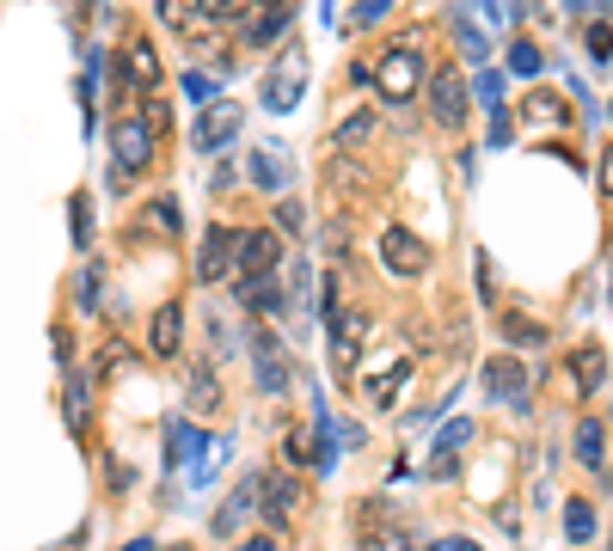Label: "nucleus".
Returning a JSON list of instances; mask_svg holds the SVG:
<instances>
[{"mask_svg":"<svg viewBox=\"0 0 613 551\" xmlns=\"http://www.w3.org/2000/svg\"><path fill=\"white\" fill-rule=\"evenodd\" d=\"M282 263V239L270 227H246L233 233V276H270Z\"/></svg>","mask_w":613,"mask_h":551,"instance_id":"obj_2","label":"nucleus"},{"mask_svg":"<svg viewBox=\"0 0 613 551\" xmlns=\"http://www.w3.org/2000/svg\"><path fill=\"white\" fill-rule=\"evenodd\" d=\"M74 239H81V246L93 239V215H86V197H74Z\"/></svg>","mask_w":613,"mask_h":551,"instance_id":"obj_38","label":"nucleus"},{"mask_svg":"<svg viewBox=\"0 0 613 551\" xmlns=\"http://www.w3.org/2000/svg\"><path fill=\"white\" fill-rule=\"evenodd\" d=\"M233 276V227H209L202 233V251H197V282H227Z\"/></svg>","mask_w":613,"mask_h":551,"instance_id":"obj_9","label":"nucleus"},{"mask_svg":"<svg viewBox=\"0 0 613 551\" xmlns=\"http://www.w3.org/2000/svg\"><path fill=\"white\" fill-rule=\"evenodd\" d=\"M185 393H190V405H197V417H209V410L221 405V386H215V367H190Z\"/></svg>","mask_w":613,"mask_h":551,"instance_id":"obj_23","label":"nucleus"},{"mask_svg":"<svg viewBox=\"0 0 613 551\" xmlns=\"http://www.w3.org/2000/svg\"><path fill=\"white\" fill-rule=\"evenodd\" d=\"M301 86H306V55L301 50H282L277 67L264 74V105L270 111H294V105H301Z\"/></svg>","mask_w":613,"mask_h":551,"instance_id":"obj_3","label":"nucleus"},{"mask_svg":"<svg viewBox=\"0 0 613 551\" xmlns=\"http://www.w3.org/2000/svg\"><path fill=\"white\" fill-rule=\"evenodd\" d=\"M154 13H160V25L166 31H178V38H197L202 43V0H154Z\"/></svg>","mask_w":613,"mask_h":551,"instance_id":"obj_15","label":"nucleus"},{"mask_svg":"<svg viewBox=\"0 0 613 551\" xmlns=\"http://www.w3.org/2000/svg\"><path fill=\"white\" fill-rule=\"evenodd\" d=\"M479 105H485V111L503 105V74H497V67H485V74H479Z\"/></svg>","mask_w":613,"mask_h":551,"instance_id":"obj_31","label":"nucleus"},{"mask_svg":"<svg viewBox=\"0 0 613 551\" xmlns=\"http://www.w3.org/2000/svg\"><path fill=\"white\" fill-rule=\"evenodd\" d=\"M576 459H583V466H595V472H607V423H601V417L576 423Z\"/></svg>","mask_w":613,"mask_h":551,"instance_id":"obj_19","label":"nucleus"},{"mask_svg":"<svg viewBox=\"0 0 613 551\" xmlns=\"http://www.w3.org/2000/svg\"><path fill=\"white\" fill-rule=\"evenodd\" d=\"M282 459H289V466H313V441H306V429H282Z\"/></svg>","mask_w":613,"mask_h":551,"instance_id":"obj_30","label":"nucleus"},{"mask_svg":"<svg viewBox=\"0 0 613 551\" xmlns=\"http://www.w3.org/2000/svg\"><path fill=\"white\" fill-rule=\"evenodd\" d=\"M472 7H491V19H497V0H472Z\"/></svg>","mask_w":613,"mask_h":551,"instance_id":"obj_43","label":"nucleus"},{"mask_svg":"<svg viewBox=\"0 0 613 551\" xmlns=\"http://www.w3.org/2000/svg\"><path fill=\"white\" fill-rule=\"evenodd\" d=\"M154 221H160L166 233L178 239V202H173V197H160V202H154Z\"/></svg>","mask_w":613,"mask_h":551,"instance_id":"obj_36","label":"nucleus"},{"mask_svg":"<svg viewBox=\"0 0 613 551\" xmlns=\"http://www.w3.org/2000/svg\"><path fill=\"white\" fill-rule=\"evenodd\" d=\"M264 7H282V0H202V19H215V25H246V19H258Z\"/></svg>","mask_w":613,"mask_h":551,"instance_id":"obj_20","label":"nucleus"},{"mask_svg":"<svg viewBox=\"0 0 613 551\" xmlns=\"http://www.w3.org/2000/svg\"><path fill=\"white\" fill-rule=\"evenodd\" d=\"M62 405H67V429H74V435L93 429V381H86V374H67Z\"/></svg>","mask_w":613,"mask_h":551,"instance_id":"obj_18","label":"nucleus"},{"mask_svg":"<svg viewBox=\"0 0 613 551\" xmlns=\"http://www.w3.org/2000/svg\"><path fill=\"white\" fill-rule=\"evenodd\" d=\"M362 551H405V533L381 527V533H362Z\"/></svg>","mask_w":613,"mask_h":551,"instance_id":"obj_33","label":"nucleus"},{"mask_svg":"<svg viewBox=\"0 0 613 551\" xmlns=\"http://www.w3.org/2000/svg\"><path fill=\"white\" fill-rule=\"evenodd\" d=\"M387 13V0H362V19H381Z\"/></svg>","mask_w":613,"mask_h":551,"instance_id":"obj_41","label":"nucleus"},{"mask_svg":"<svg viewBox=\"0 0 613 551\" xmlns=\"http://www.w3.org/2000/svg\"><path fill=\"white\" fill-rule=\"evenodd\" d=\"M362 343H368V313H332V362L356 367Z\"/></svg>","mask_w":613,"mask_h":551,"instance_id":"obj_13","label":"nucleus"},{"mask_svg":"<svg viewBox=\"0 0 613 551\" xmlns=\"http://www.w3.org/2000/svg\"><path fill=\"white\" fill-rule=\"evenodd\" d=\"M374 135H381V111H350L337 123V147H368Z\"/></svg>","mask_w":613,"mask_h":551,"instance_id":"obj_21","label":"nucleus"},{"mask_svg":"<svg viewBox=\"0 0 613 551\" xmlns=\"http://www.w3.org/2000/svg\"><path fill=\"white\" fill-rule=\"evenodd\" d=\"M252 514H258V478H246V485H233V490H227V502L215 509V521H209V527H215L221 539H233L246 521H252Z\"/></svg>","mask_w":613,"mask_h":551,"instance_id":"obj_12","label":"nucleus"},{"mask_svg":"<svg viewBox=\"0 0 613 551\" xmlns=\"http://www.w3.org/2000/svg\"><path fill=\"white\" fill-rule=\"evenodd\" d=\"M325 184L356 197V190H368V171H362V166H344V159H332V166H325Z\"/></svg>","mask_w":613,"mask_h":551,"instance_id":"obj_29","label":"nucleus"},{"mask_svg":"<svg viewBox=\"0 0 613 551\" xmlns=\"http://www.w3.org/2000/svg\"><path fill=\"white\" fill-rule=\"evenodd\" d=\"M233 294H240L252 313H270V319L289 313V289L277 282V270H270V276H240V289H233Z\"/></svg>","mask_w":613,"mask_h":551,"instance_id":"obj_14","label":"nucleus"},{"mask_svg":"<svg viewBox=\"0 0 613 551\" xmlns=\"http://www.w3.org/2000/svg\"><path fill=\"white\" fill-rule=\"evenodd\" d=\"M258 509H264L270 527H289L294 509H301V485H294L289 472H264L258 478Z\"/></svg>","mask_w":613,"mask_h":551,"instance_id":"obj_8","label":"nucleus"},{"mask_svg":"<svg viewBox=\"0 0 613 551\" xmlns=\"http://www.w3.org/2000/svg\"><path fill=\"white\" fill-rule=\"evenodd\" d=\"M595 509H589V502L583 497H571V502H564V539H576V545H589V539H595Z\"/></svg>","mask_w":613,"mask_h":551,"instance_id":"obj_24","label":"nucleus"},{"mask_svg":"<svg viewBox=\"0 0 613 551\" xmlns=\"http://www.w3.org/2000/svg\"><path fill=\"white\" fill-rule=\"evenodd\" d=\"M589 55H595V62H607V19H595V25H589Z\"/></svg>","mask_w":613,"mask_h":551,"instance_id":"obj_37","label":"nucleus"},{"mask_svg":"<svg viewBox=\"0 0 613 551\" xmlns=\"http://www.w3.org/2000/svg\"><path fill=\"white\" fill-rule=\"evenodd\" d=\"M485 386H491L503 405L528 410V367H521L516 355H491V362H485Z\"/></svg>","mask_w":613,"mask_h":551,"instance_id":"obj_10","label":"nucleus"},{"mask_svg":"<svg viewBox=\"0 0 613 551\" xmlns=\"http://www.w3.org/2000/svg\"><path fill=\"white\" fill-rule=\"evenodd\" d=\"M178 551H190V545H178Z\"/></svg>","mask_w":613,"mask_h":551,"instance_id":"obj_44","label":"nucleus"},{"mask_svg":"<svg viewBox=\"0 0 613 551\" xmlns=\"http://www.w3.org/2000/svg\"><path fill=\"white\" fill-rule=\"evenodd\" d=\"M289 381H294V367H289V355H282V350L258 355V386H264V393H289Z\"/></svg>","mask_w":613,"mask_h":551,"instance_id":"obj_25","label":"nucleus"},{"mask_svg":"<svg viewBox=\"0 0 613 551\" xmlns=\"http://www.w3.org/2000/svg\"><path fill=\"white\" fill-rule=\"evenodd\" d=\"M454 31H460V43H467V55H485V38L467 25V19H460V25H454Z\"/></svg>","mask_w":613,"mask_h":551,"instance_id":"obj_39","label":"nucleus"},{"mask_svg":"<svg viewBox=\"0 0 613 551\" xmlns=\"http://www.w3.org/2000/svg\"><path fill=\"white\" fill-rule=\"evenodd\" d=\"M240 123H246V111L233 105V98H209V105L197 111V147H202V154L227 147L233 135H240Z\"/></svg>","mask_w":613,"mask_h":551,"instance_id":"obj_6","label":"nucleus"},{"mask_svg":"<svg viewBox=\"0 0 613 551\" xmlns=\"http://www.w3.org/2000/svg\"><path fill=\"white\" fill-rule=\"evenodd\" d=\"M503 331H509V343H516V350H540V343H547V325H533V319H521V313H509Z\"/></svg>","mask_w":613,"mask_h":551,"instance_id":"obj_28","label":"nucleus"},{"mask_svg":"<svg viewBox=\"0 0 613 551\" xmlns=\"http://www.w3.org/2000/svg\"><path fill=\"white\" fill-rule=\"evenodd\" d=\"M111 147H117V171L135 178V171H147V159H154V129H147L142 117H123L117 129H111Z\"/></svg>","mask_w":613,"mask_h":551,"instance_id":"obj_7","label":"nucleus"},{"mask_svg":"<svg viewBox=\"0 0 613 551\" xmlns=\"http://www.w3.org/2000/svg\"><path fill=\"white\" fill-rule=\"evenodd\" d=\"M185 92H190V105H209V98H215V80L190 67V74H185Z\"/></svg>","mask_w":613,"mask_h":551,"instance_id":"obj_34","label":"nucleus"},{"mask_svg":"<svg viewBox=\"0 0 613 551\" xmlns=\"http://www.w3.org/2000/svg\"><path fill=\"white\" fill-rule=\"evenodd\" d=\"M509 67H516V74H540V50H533V43H516V50H509Z\"/></svg>","mask_w":613,"mask_h":551,"instance_id":"obj_35","label":"nucleus"},{"mask_svg":"<svg viewBox=\"0 0 613 551\" xmlns=\"http://www.w3.org/2000/svg\"><path fill=\"white\" fill-rule=\"evenodd\" d=\"M282 25H289V7H264L258 19H246V43H270Z\"/></svg>","mask_w":613,"mask_h":551,"instance_id":"obj_27","label":"nucleus"},{"mask_svg":"<svg viewBox=\"0 0 613 551\" xmlns=\"http://www.w3.org/2000/svg\"><path fill=\"white\" fill-rule=\"evenodd\" d=\"M81 306H98V270H86V282H81Z\"/></svg>","mask_w":613,"mask_h":551,"instance_id":"obj_40","label":"nucleus"},{"mask_svg":"<svg viewBox=\"0 0 613 551\" xmlns=\"http://www.w3.org/2000/svg\"><path fill=\"white\" fill-rule=\"evenodd\" d=\"M368 86H381V98H387V105L417 98V92H424V55H417L412 43L387 50V55H381V67H368Z\"/></svg>","mask_w":613,"mask_h":551,"instance_id":"obj_1","label":"nucleus"},{"mask_svg":"<svg viewBox=\"0 0 613 551\" xmlns=\"http://www.w3.org/2000/svg\"><path fill=\"white\" fill-rule=\"evenodd\" d=\"M576 393H601L607 386V350H576Z\"/></svg>","mask_w":613,"mask_h":551,"instance_id":"obj_22","label":"nucleus"},{"mask_svg":"<svg viewBox=\"0 0 613 551\" xmlns=\"http://www.w3.org/2000/svg\"><path fill=\"white\" fill-rule=\"evenodd\" d=\"M147 343H154V355H178V343H185V306L166 301L154 313V325H147Z\"/></svg>","mask_w":613,"mask_h":551,"instance_id":"obj_16","label":"nucleus"},{"mask_svg":"<svg viewBox=\"0 0 613 551\" xmlns=\"http://www.w3.org/2000/svg\"><path fill=\"white\" fill-rule=\"evenodd\" d=\"M246 178H258L277 197V190H289V171L277 166V154H246Z\"/></svg>","mask_w":613,"mask_h":551,"instance_id":"obj_26","label":"nucleus"},{"mask_svg":"<svg viewBox=\"0 0 613 551\" xmlns=\"http://www.w3.org/2000/svg\"><path fill=\"white\" fill-rule=\"evenodd\" d=\"M301 227H306L301 202H294V197H282V202H277V233H301Z\"/></svg>","mask_w":613,"mask_h":551,"instance_id":"obj_32","label":"nucleus"},{"mask_svg":"<svg viewBox=\"0 0 613 551\" xmlns=\"http://www.w3.org/2000/svg\"><path fill=\"white\" fill-rule=\"evenodd\" d=\"M240 551H277V545H270V539H246Z\"/></svg>","mask_w":613,"mask_h":551,"instance_id":"obj_42","label":"nucleus"},{"mask_svg":"<svg viewBox=\"0 0 613 551\" xmlns=\"http://www.w3.org/2000/svg\"><path fill=\"white\" fill-rule=\"evenodd\" d=\"M405 551H412V545H405Z\"/></svg>","mask_w":613,"mask_h":551,"instance_id":"obj_45","label":"nucleus"},{"mask_svg":"<svg viewBox=\"0 0 613 551\" xmlns=\"http://www.w3.org/2000/svg\"><path fill=\"white\" fill-rule=\"evenodd\" d=\"M123 86H129V92H154V86H160V55H154V43H147V38L123 43Z\"/></svg>","mask_w":613,"mask_h":551,"instance_id":"obj_11","label":"nucleus"},{"mask_svg":"<svg viewBox=\"0 0 613 551\" xmlns=\"http://www.w3.org/2000/svg\"><path fill=\"white\" fill-rule=\"evenodd\" d=\"M424 98H429V117H436L441 129H460V123H467V86H460L454 67H441V74L424 80Z\"/></svg>","mask_w":613,"mask_h":551,"instance_id":"obj_5","label":"nucleus"},{"mask_svg":"<svg viewBox=\"0 0 613 551\" xmlns=\"http://www.w3.org/2000/svg\"><path fill=\"white\" fill-rule=\"evenodd\" d=\"M521 117L540 123V129H564V123H571V105H564L559 92H540V86H533L528 98H521Z\"/></svg>","mask_w":613,"mask_h":551,"instance_id":"obj_17","label":"nucleus"},{"mask_svg":"<svg viewBox=\"0 0 613 551\" xmlns=\"http://www.w3.org/2000/svg\"><path fill=\"white\" fill-rule=\"evenodd\" d=\"M429 258H436L429 239H417L412 227H387V233H381V263H387L393 276H424Z\"/></svg>","mask_w":613,"mask_h":551,"instance_id":"obj_4","label":"nucleus"}]
</instances>
